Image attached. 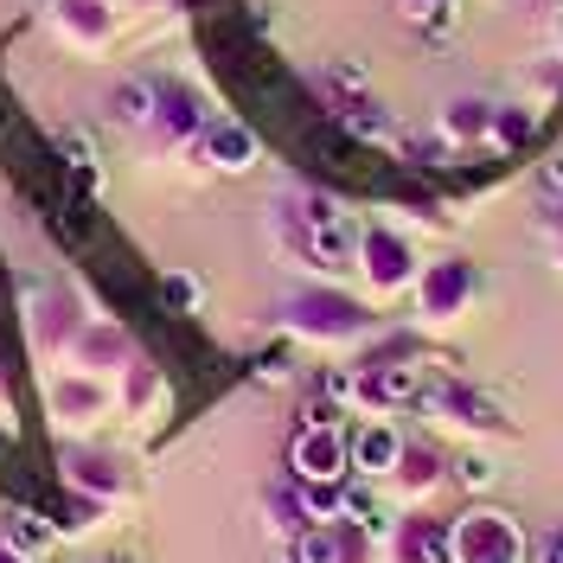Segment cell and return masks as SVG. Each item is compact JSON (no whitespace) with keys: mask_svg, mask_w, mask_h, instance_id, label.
Wrapping results in <instances>:
<instances>
[{"mask_svg":"<svg viewBox=\"0 0 563 563\" xmlns=\"http://www.w3.org/2000/svg\"><path fill=\"white\" fill-rule=\"evenodd\" d=\"M544 192H563V154L551 161V167H544Z\"/></svg>","mask_w":563,"mask_h":563,"instance_id":"836d02e7","label":"cell"},{"mask_svg":"<svg viewBox=\"0 0 563 563\" xmlns=\"http://www.w3.org/2000/svg\"><path fill=\"white\" fill-rule=\"evenodd\" d=\"M58 467H65L70 493H90V499H103V506L129 493V467H122L115 455H103V449H65Z\"/></svg>","mask_w":563,"mask_h":563,"instance_id":"ac0fdd59","label":"cell"},{"mask_svg":"<svg viewBox=\"0 0 563 563\" xmlns=\"http://www.w3.org/2000/svg\"><path fill=\"white\" fill-rule=\"evenodd\" d=\"M269 531L282 538H301V531L314 526V512H308V499H301V481H288V487H269Z\"/></svg>","mask_w":563,"mask_h":563,"instance_id":"484cf974","label":"cell"},{"mask_svg":"<svg viewBox=\"0 0 563 563\" xmlns=\"http://www.w3.org/2000/svg\"><path fill=\"white\" fill-rule=\"evenodd\" d=\"M538 135V103H493V154H526Z\"/></svg>","mask_w":563,"mask_h":563,"instance_id":"d4e9b609","label":"cell"},{"mask_svg":"<svg viewBox=\"0 0 563 563\" xmlns=\"http://www.w3.org/2000/svg\"><path fill=\"white\" fill-rule=\"evenodd\" d=\"M352 474V435L340 422H301L295 442H288V481H308V487H340Z\"/></svg>","mask_w":563,"mask_h":563,"instance_id":"ba28073f","label":"cell"},{"mask_svg":"<svg viewBox=\"0 0 563 563\" xmlns=\"http://www.w3.org/2000/svg\"><path fill=\"white\" fill-rule=\"evenodd\" d=\"M397 455H404V435H397L385 417H365L352 429V467H358L365 481H385L390 467H397Z\"/></svg>","mask_w":563,"mask_h":563,"instance_id":"7402d4cb","label":"cell"},{"mask_svg":"<svg viewBox=\"0 0 563 563\" xmlns=\"http://www.w3.org/2000/svg\"><path fill=\"white\" fill-rule=\"evenodd\" d=\"M276 320H282L288 340L320 346V352H352V346H372V340H378L372 301L346 295L340 282H308V288H295V295L276 308Z\"/></svg>","mask_w":563,"mask_h":563,"instance_id":"6da1fadb","label":"cell"},{"mask_svg":"<svg viewBox=\"0 0 563 563\" xmlns=\"http://www.w3.org/2000/svg\"><path fill=\"white\" fill-rule=\"evenodd\" d=\"M52 33L77 52H103L115 38V0H52Z\"/></svg>","mask_w":563,"mask_h":563,"instance_id":"e0dca14e","label":"cell"},{"mask_svg":"<svg viewBox=\"0 0 563 563\" xmlns=\"http://www.w3.org/2000/svg\"><path fill=\"white\" fill-rule=\"evenodd\" d=\"M97 512H103V499H90V493H70V506L58 512V519H52V526L77 538V531H90V526H97Z\"/></svg>","mask_w":563,"mask_h":563,"instance_id":"f546056e","label":"cell"},{"mask_svg":"<svg viewBox=\"0 0 563 563\" xmlns=\"http://www.w3.org/2000/svg\"><path fill=\"white\" fill-rule=\"evenodd\" d=\"M0 544H7V551H20L26 563H38L52 544H58V526H52L45 512H33V506H13V512L0 519Z\"/></svg>","mask_w":563,"mask_h":563,"instance_id":"cb8c5ba5","label":"cell"},{"mask_svg":"<svg viewBox=\"0 0 563 563\" xmlns=\"http://www.w3.org/2000/svg\"><path fill=\"white\" fill-rule=\"evenodd\" d=\"M449 481H461L467 493H487L493 481H499V467H493V461L481 455V449H467L461 461H449Z\"/></svg>","mask_w":563,"mask_h":563,"instance_id":"f1b7e54d","label":"cell"},{"mask_svg":"<svg viewBox=\"0 0 563 563\" xmlns=\"http://www.w3.org/2000/svg\"><path fill=\"white\" fill-rule=\"evenodd\" d=\"M84 327H90V314L70 288H33L26 295V340H33L38 358H65Z\"/></svg>","mask_w":563,"mask_h":563,"instance_id":"9c48e42d","label":"cell"},{"mask_svg":"<svg viewBox=\"0 0 563 563\" xmlns=\"http://www.w3.org/2000/svg\"><path fill=\"white\" fill-rule=\"evenodd\" d=\"M538 238H544V244L563 238V192H544V206H538Z\"/></svg>","mask_w":563,"mask_h":563,"instance_id":"4dcf8cb0","label":"cell"},{"mask_svg":"<svg viewBox=\"0 0 563 563\" xmlns=\"http://www.w3.org/2000/svg\"><path fill=\"white\" fill-rule=\"evenodd\" d=\"M531 558H538V563H563V526H551V531H544Z\"/></svg>","mask_w":563,"mask_h":563,"instance_id":"1f68e13d","label":"cell"},{"mask_svg":"<svg viewBox=\"0 0 563 563\" xmlns=\"http://www.w3.org/2000/svg\"><path fill=\"white\" fill-rule=\"evenodd\" d=\"M52 422L58 429H90V422H103L115 410V390L109 378H90V372H65V378H52Z\"/></svg>","mask_w":563,"mask_h":563,"instance_id":"4fadbf2b","label":"cell"},{"mask_svg":"<svg viewBox=\"0 0 563 563\" xmlns=\"http://www.w3.org/2000/svg\"><path fill=\"white\" fill-rule=\"evenodd\" d=\"M167 295H174L179 308H192V301H199V282L192 276H167Z\"/></svg>","mask_w":563,"mask_h":563,"instance_id":"d6a6232c","label":"cell"},{"mask_svg":"<svg viewBox=\"0 0 563 563\" xmlns=\"http://www.w3.org/2000/svg\"><path fill=\"white\" fill-rule=\"evenodd\" d=\"M435 135L449 141V154L487 147L493 141V97H449L435 109Z\"/></svg>","mask_w":563,"mask_h":563,"instance_id":"ffe728a7","label":"cell"},{"mask_svg":"<svg viewBox=\"0 0 563 563\" xmlns=\"http://www.w3.org/2000/svg\"><path fill=\"white\" fill-rule=\"evenodd\" d=\"M206 122H211V109L192 84L154 77V122H147V141H154V147H192Z\"/></svg>","mask_w":563,"mask_h":563,"instance_id":"30bf717a","label":"cell"},{"mask_svg":"<svg viewBox=\"0 0 563 563\" xmlns=\"http://www.w3.org/2000/svg\"><path fill=\"white\" fill-rule=\"evenodd\" d=\"M417 404L435 429H449L461 442H512V435H519L512 417L499 410V397H487V390L467 385V378H429Z\"/></svg>","mask_w":563,"mask_h":563,"instance_id":"3957f363","label":"cell"},{"mask_svg":"<svg viewBox=\"0 0 563 563\" xmlns=\"http://www.w3.org/2000/svg\"><path fill=\"white\" fill-rule=\"evenodd\" d=\"M531 544L512 512L499 506H467L461 519H449V563H526Z\"/></svg>","mask_w":563,"mask_h":563,"instance_id":"5b68a950","label":"cell"},{"mask_svg":"<svg viewBox=\"0 0 563 563\" xmlns=\"http://www.w3.org/2000/svg\"><path fill=\"white\" fill-rule=\"evenodd\" d=\"M455 7L461 0H397V13H404L417 33H449V26H455Z\"/></svg>","mask_w":563,"mask_h":563,"instance_id":"83f0119b","label":"cell"},{"mask_svg":"<svg viewBox=\"0 0 563 563\" xmlns=\"http://www.w3.org/2000/svg\"><path fill=\"white\" fill-rule=\"evenodd\" d=\"M551 263H558V276H563V238H558V244H551Z\"/></svg>","mask_w":563,"mask_h":563,"instance_id":"e575fe53","label":"cell"},{"mask_svg":"<svg viewBox=\"0 0 563 563\" xmlns=\"http://www.w3.org/2000/svg\"><path fill=\"white\" fill-rule=\"evenodd\" d=\"M358 276L372 288V301H390V295H410L417 288L422 256L397 224H358Z\"/></svg>","mask_w":563,"mask_h":563,"instance_id":"8992f818","label":"cell"},{"mask_svg":"<svg viewBox=\"0 0 563 563\" xmlns=\"http://www.w3.org/2000/svg\"><path fill=\"white\" fill-rule=\"evenodd\" d=\"M0 449H7V429H0Z\"/></svg>","mask_w":563,"mask_h":563,"instance_id":"f35d334b","label":"cell"},{"mask_svg":"<svg viewBox=\"0 0 563 563\" xmlns=\"http://www.w3.org/2000/svg\"><path fill=\"white\" fill-rule=\"evenodd\" d=\"M199 154H206V167H218V174H250L256 161H263V141H256V129H250L244 115H224V109H211V122L199 129V141H192Z\"/></svg>","mask_w":563,"mask_h":563,"instance_id":"8fae6325","label":"cell"},{"mask_svg":"<svg viewBox=\"0 0 563 563\" xmlns=\"http://www.w3.org/2000/svg\"><path fill=\"white\" fill-rule=\"evenodd\" d=\"M0 397H7V372H0Z\"/></svg>","mask_w":563,"mask_h":563,"instance_id":"74e56055","label":"cell"},{"mask_svg":"<svg viewBox=\"0 0 563 563\" xmlns=\"http://www.w3.org/2000/svg\"><path fill=\"white\" fill-rule=\"evenodd\" d=\"M70 372H90V378H122V365L135 358V340H129V327L122 320H97L90 314V327L70 340Z\"/></svg>","mask_w":563,"mask_h":563,"instance_id":"7c38bea8","label":"cell"},{"mask_svg":"<svg viewBox=\"0 0 563 563\" xmlns=\"http://www.w3.org/2000/svg\"><path fill=\"white\" fill-rule=\"evenodd\" d=\"M115 404H122V417H129V422H154L167 404H174L167 372H161L154 358H129V365H122V378H115Z\"/></svg>","mask_w":563,"mask_h":563,"instance_id":"d6986e66","label":"cell"},{"mask_svg":"<svg viewBox=\"0 0 563 563\" xmlns=\"http://www.w3.org/2000/svg\"><path fill=\"white\" fill-rule=\"evenodd\" d=\"M385 481L404 506H429L435 493L449 487V455L435 442H404V455H397V467H390Z\"/></svg>","mask_w":563,"mask_h":563,"instance_id":"9a60e30c","label":"cell"},{"mask_svg":"<svg viewBox=\"0 0 563 563\" xmlns=\"http://www.w3.org/2000/svg\"><path fill=\"white\" fill-rule=\"evenodd\" d=\"M0 563H26V558H20V551H7V544H0Z\"/></svg>","mask_w":563,"mask_h":563,"instance_id":"d590c367","label":"cell"},{"mask_svg":"<svg viewBox=\"0 0 563 563\" xmlns=\"http://www.w3.org/2000/svg\"><path fill=\"white\" fill-rule=\"evenodd\" d=\"M269 238H276V250L288 256V263H295V269H308V276L333 282V276H327V263H320L314 238H308V224H301V211L288 206V192H282L276 206H269Z\"/></svg>","mask_w":563,"mask_h":563,"instance_id":"44dd1931","label":"cell"},{"mask_svg":"<svg viewBox=\"0 0 563 563\" xmlns=\"http://www.w3.org/2000/svg\"><path fill=\"white\" fill-rule=\"evenodd\" d=\"M410 301H417L422 333H449V327H461V320L474 314V301H481V269H474L467 256H435V263H422Z\"/></svg>","mask_w":563,"mask_h":563,"instance_id":"277c9868","label":"cell"},{"mask_svg":"<svg viewBox=\"0 0 563 563\" xmlns=\"http://www.w3.org/2000/svg\"><path fill=\"white\" fill-rule=\"evenodd\" d=\"M385 563H449V519H435L422 506H410L404 519H390Z\"/></svg>","mask_w":563,"mask_h":563,"instance_id":"5bb4252c","label":"cell"},{"mask_svg":"<svg viewBox=\"0 0 563 563\" xmlns=\"http://www.w3.org/2000/svg\"><path fill=\"white\" fill-rule=\"evenodd\" d=\"M308 90H314V109L340 129L346 141H358V147H397V115L385 109V97L372 90V77L352 65V58H333V65H320L314 77H308Z\"/></svg>","mask_w":563,"mask_h":563,"instance_id":"7a4b0ae2","label":"cell"},{"mask_svg":"<svg viewBox=\"0 0 563 563\" xmlns=\"http://www.w3.org/2000/svg\"><path fill=\"white\" fill-rule=\"evenodd\" d=\"M52 154H58V167H70L84 186H97V147H90L84 129H58V135H52Z\"/></svg>","mask_w":563,"mask_h":563,"instance_id":"4316f807","label":"cell"},{"mask_svg":"<svg viewBox=\"0 0 563 563\" xmlns=\"http://www.w3.org/2000/svg\"><path fill=\"white\" fill-rule=\"evenodd\" d=\"M103 115L122 135H147V122H154V77H122L103 97Z\"/></svg>","mask_w":563,"mask_h":563,"instance_id":"603a6c76","label":"cell"},{"mask_svg":"<svg viewBox=\"0 0 563 563\" xmlns=\"http://www.w3.org/2000/svg\"><path fill=\"white\" fill-rule=\"evenodd\" d=\"M422 385H429L422 358H372V352H365V365L346 372V404H358L365 417H390V410L417 404Z\"/></svg>","mask_w":563,"mask_h":563,"instance_id":"52a82bcc","label":"cell"},{"mask_svg":"<svg viewBox=\"0 0 563 563\" xmlns=\"http://www.w3.org/2000/svg\"><path fill=\"white\" fill-rule=\"evenodd\" d=\"M135 7H179V0H135Z\"/></svg>","mask_w":563,"mask_h":563,"instance_id":"8d00e7d4","label":"cell"},{"mask_svg":"<svg viewBox=\"0 0 563 563\" xmlns=\"http://www.w3.org/2000/svg\"><path fill=\"white\" fill-rule=\"evenodd\" d=\"M372 558V531L346 526V519H327L308 526L301 538H288V563H365Z\"/></svg>","mask_w":563,"mask_h":563,"instance_id":"2e32d148","label":"cell"}]
</instances>
